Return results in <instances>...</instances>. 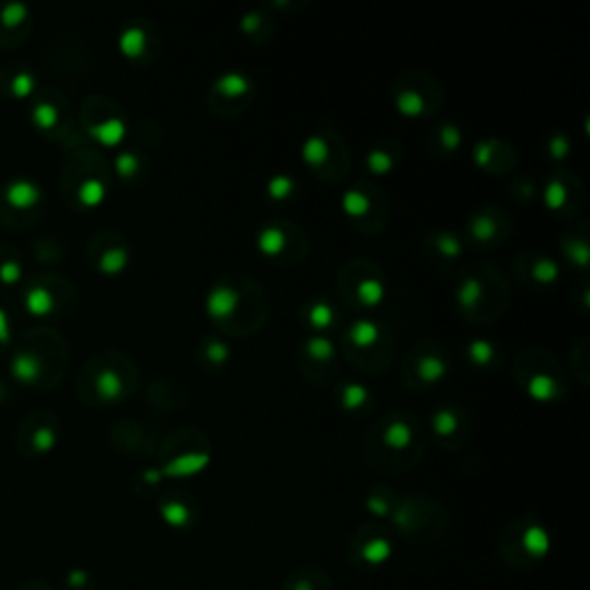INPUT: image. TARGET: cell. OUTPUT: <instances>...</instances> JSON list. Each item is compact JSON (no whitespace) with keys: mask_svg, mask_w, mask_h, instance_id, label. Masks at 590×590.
<instances>
[{"mask_svg":"<svg viewBox=\"0 0 590 590\" xmlns=\"http://www.w3.org/2000/svg\"><path fill=\"white\" fill-rule=\"evenodd\" d=\"M237 305H240V293L228 284V281H219V284L208 293L206 309L213 321H228L235 316Z\"/></svg>","mask_w":590,"mask_h":590,"instance_id":"6da1fadb","label":"cell"},{"mask_svg":"<svg viewBox=\"0 0 590 590\" xmlns=\"http://www.w3.org/2000/svg\"><path fill=\"white\" fill-rule=\"evenodd\" d=\"M381 337V330H378V325L374 321H367V319H360L350 325L348 330V341L353 343L355 348H369L374 346Z\"/></svg>","mask_w":590,"mask_h":590,"instance_id":"7a4b0ae2","label":"cell"},{"mask_svg":"<svg viewBox=\"0 0 590 590\" xmlns=\"http://www.w3.org/2000/svg\"><path fill=\"white\" fill-rule=\"evenodd\" d=\"M286 247V233L279 226H266L259 233V249L270 259L281 256V252Z\"/></svg>","mask_w":590,"mask_h":590,"instance_id":"3957f363","label":"cell"},{"mask_svg":"<svg viewBox=\"0 0 590 590\" xmlns=\"http://www.w3.org/2000/svg\"><path fill=\"white\" fill-rule=\"evenodd\" d=\"M249 90H252V85L242 74H226L219 78L215 85V93L222 95L224 100H237V97L249 95Z\"/></svg>","mask_w":590,"mask_h":590,"instance_id":"277c9868","label":"cell"},{"mask_svg":"<svg viewBox=\"0 0 590 590\" xmlns=\"http://www.w3.org/2000/svg\"><path fill=\"white\" fill-rule=\"evenodd\" d=\"M37 199H40V189L33 182L19 180L10 184V189H7V201L14 208H30L33 203H37Z\"/></svg>","mask_w":590,"mask_h":590,"instance_id":"5b68a950","label":"cell"},{"mask_svg":"<svg viewBox=\"0 0 590 590\" xmlns=\"http://www.w3.org/2000/svg\"><path fill=\"white\" fill-rule=\"evenodd\" d=\"M148 40H146V30L138 28V25H131L120 37V49L127 58H138L146 54Z\"/></svg>","mask_w":590,"mask_h":590,"instance_id":"8992f818","label":"cell"},{"mask_svg":"<svg viewBox=\"0 0 590 590\" xmlns=\"http://www.w3.org/2000/svg\"><path fill=\"white\" fill-rule=\"evenodd\" d=\"M385 445L390 450H406L413 440V429L406 422H392L390 427L385 429Z\"/></svg>","mask_w":590,"mask_h":590,"instance_id":"52a82bcc","label":"cell"},{"mask_svg":"<svg viewBox=\"0 0 590 590\" xmlns=\"http://www.w3.org/2000/svg\"><path fill=\"white\" fill-rule=\"evenodd\" d=\"M397 107L403 116H422L427 109V100L418 90H401L397 93Z\"/></svg>","mask_w":590,"mask_h":590,"instance_id":"ba28073f","label":"cell"},{"mask_svg":"<svg viewBox=\"0 0 590 590\" xmlns=\"http://www.w3.org/2000/svg\"><path fill=\"white\" fill-rule=\"evenodd\" d=\"M93 134L102 141L104 146H116L125 136V125H122L120 120H107L102 122V125L93 127Z\"/></svg>","mask_w":590,"mask_h":590,"instance_id":"9c48e42d","label":"cell"},{"mask_svg":"<svg viewBox=\"0 0 590 590\" xmlns=\"http://www.w3.org/2000/svg\"><path fill=\"white\" fill-rule=\"evenodd\" d=\"M286 590H328V579L321 577V572H302L288 581Z\"/></svg>","mask_w":590,"mask_h":590,"instance_id":"30bf717a","label":"cell"},{"mask_svg":"<svg viewBox=\"0 0 590 590\" xmlns=\"http://www.w3.org/2000/svg\"><path fill=\"white\" fill-rule=\"evenodd\" d=\"M14 376L23 383H33L40 376V362L33 355H19L12 365Z\"/></svg>","mask_w":590,"mask_h":590,"instance_id":"8fae6325","label":"cell"},{"mask_svg":"<svg viewBox=\"0 0 590 590\" xmlns=\"http://www.w3.org/2000/svg\"><path fill=\"white\" fill-rule=\"evenodd\" d=\"M418 374L425 383H436L440 376H445V362L440 358L434 355H427L420 360L418 365Z\"/></svg>","mask_w":590,"mask_h":590,"instance_id":"7c38bea8","label":"cell"},{"mask_svg":"<svg viewBox=\"0 0 590 590\" xmlns=\"http://www.w3.org/2000/svg\"><path fill=\"white\" fill-rule=\"evenodd\" d=\"M25 305H28V309L35 316H44L51 312V307H54V297H51L49 290L44 288H33L28 297H25Z\"/></svg>","mask_w":590,"mask_h":590,"instance_id":"4fadbf2b","label":"cell"},{"mask_svg":"<svg viewBox=\"0 0 590 590\" xmlns=\"http://www.w3.org/2000/svg\"><path fill=\"white\" fill-rule=\"evenodd\" d=\"M309 321L316 330H328L334 321V309L328 302H314L309 309Z\"/></svg>","mask_w":590,"mask_h":590,"instance_id":"5bb4252c","label":"cell"},{"mask_svg":"<svg viewBox=\"0 0 590 590\" xmlns=\"http://www.w3.org/2000/svg\"><path fill=\"white\" fill-rule=\"evenodd\" d=\"M97 390H100L104 399H116V397H120L122 383L113 372H104V374H100V378H97Z\"/></svg>","mask_w":590,"mask_h":590,"instance_id":"9a60e30c","label":"cell"},{"mask_svg":"<svg viewBox=\"0 0 590 590\" xmlns=\"http://www.w3.org/2000/svg\"><path fill=\"white\" fill-rule=\"evenodd\" d=\"M305 350H307V353H309L314 360H330V358L334 355L332 341L325 339V337H312L309 341H307Z\"/></svg>","mask_w":590,"mask_h":590,"instance_id":"2e32d148","label":"cell"},{"mask_svg":"<svg viewBox=\"0 0 590 590\" xmlns=\"http://www.w3.org/2000/svg\"><path fill=\"white\" fill-rule=\"evenodd\" d=\"M468 355L475 365H489V360L494 358V346H491L489 341H484V339H475L471 346H468Z\"/></svg>","mask_w":590,"mask_h":590,"instance_id":"e0dca14e","label":"cell"},{"mask_svg":"<svg viewBox=\"0 0 590 590\" xmlns=\"http://www.w3.org/2000/svg\"><path fill=\"white\" fill-rule=\"evenodd\" d=\"M125 263H127V254L122 252V249H111L107 252L102 256V270L104 272H109V275H116V272H120L122 268H125Z\"/></svg>","mask_w":590,"mask_h":590,"instance_id":"ac0fdd59","label":"cell"},{"mask_svg":"<svg viewBox=\"0 0 590 590\" xmlns=\"http://www.w3.org/2000/svg\"><path fill=\"white\" fill-rule=\"evenodd\" d=\"M162 512H164L166 521L173 524V526H184L187 524V519H189V509H187V505H182V503H164Z\"/></svg>","mask_w":590,"mask_h":590,"instance_id":"d6986e66","label":"cell"},{"mask_svg":"<svg viewBox=\"0 0 590 590\" xmlns=\"http://www.w3.org/2000/svg\"><path fill=\"white\" fill-rule=\"evenodd\" d=\"M78 196H81V201L85 206H97L100 201L104 199V187H102V182H97V180H88L81 184V189H78Z\"/></svg>","mask_w":590,"mask_h":590,"instance_id":"ffe728a7","label":"cell"},{"mask_svg":"<svg viewBox=\"0 0 590 590\" xmlns=\"http://www.w3.org/2000/svg\"><path fill=\"white\" fill-rule=\"evenodd\" d=\"M293 180L290 178H286V175H277L275 180H272L270 184H268V191H270V196L275 199V201H284V199H288L290 194H293Z\"/></svg>","mask_w":590,"mask_h":590,"instance_id":"44dd1931","label":"cell"},{"mask_svg":"<svg viewBox=\"0 0 590 590\" xmlns=\"http://www.w3.org/2000/svg\"><path fill=\"white\" fill-rule=\"evenodd\" d=\"M434 429L438 436H450L452 431L456 429V418L452 415L450 411H443L440 408L436 415H434Z\"/></svg>","mask_w":590,"mask_h":590,"instance_id":"7402d4cb","label":"cell"},{"mask_svg":"<svg viewBox=\"0 0 590 590\" xmlns=\"http://www.w3.org/2000/svg\"><path fill=\"white\" fill-rule=\"evenodd\" d=\"M367 401V390L362 385H346L343 392V406L346 408H360Z\"/></svg>","mask_w":590,"mask_h":590,"instance_id":"603a6c76","label":"cell"},{"mask_svg":"<svg viewBox=\"0 0 590 590\" xmlns=\"http://www.w3.org/2000/svg\"><path fill=\"white\" fill-rule=\"evenodd\" d=\"M56 120H58V113L51 104H40V107L35 109V122H37L40 127L51 129L56 125Z\"/></svg>","mask_w":590,"mask_h":590,"instance_id":"cb8c5ba5","label":"cell"},{"mask_svg":"<svg viewBox=\"0 0 590 590\" xmlns=\"http://www.w3.org/2000/svg\"><path fill=\"white\" fill-rule=\"evenodd\" d=\"M367 164L374 173H387L392 169V157L387 153H383V151H374L372 155L367 157Z\"/></svg>","mask_w":590,"mask_h":590,"instance_id":"d4e9b609","label":"cell"},{"mask_svg":"<svg viewBox=\"0 0 590 590\" xmlns=\"http://www.w3.org/2000/svg\"><path fill=\"white\" fill-rule=\"evenodd\" d=\"M206 358L210 360V362H215V365H222L224 360L228 358V348H226V343L222 341H208V346H206Z\"/></svg>","mask_w":590,"mask_h":590,"instance_id":"484cf974","label":"cell"},{"mask_svg":"<svg viewBox=\"0 0 590 590\" xmlns=\"http://www.w3.org/2000/svg\"><path fill=\"white\" fill-rule=\"evenodd\" d=\"M25 19V7L19 5V3H10V5H5L3 7V21L7 25H16V23H21Z\"/></svg>","mask_w":590,"mask_h":590,"instance_id":"4316f807","label":"cell"},{"mask_svg":"<svg viewBox=\"0 0 590 590\" xmlns=\"http://www.w3.org/2000/svg\"><path fill=\"white\" fill-rule=\"evenodd\" d=\"M33 443H35V447H37V450L47 452V450H51V447H54L56 436H54V431H51V429H40L37 434H35Z\"/></svg>","mask_w":590,"mask_h":590,"instance_id":"83f0119b","label":"cell"},{"mask_svg":"<svg viewBox=\"0 0 590 590\" xmlns=\"http://www.w3.org/2000/svg\"><path fill=\"white\" fill-rule=\"evenodd\" d=\"M12 88H14V95H19V97L30 95V90H33V76L30 74H19V76L14 78Z\"/></svg>","mask_w":590,"mask_h":590,"instance_id":"f1b7e54d","label":"cell"},{"mask_svg":"<svg viewBox=\"0 0 590 590\" xmlns=\"http://www.w3.org/2000/svg\"><path fill=\"white\" fill-rule=\"evenodd\" d=\"M19 266H16V263H12V261H7V263H3V266H0V279L5 281V284H14L16 279H19Z\"/></svg>","mask_w":590,"mask_h":590,"instance_id":"f546056e","label":"cell"},{"mask_svg":"<svg viewBox=\"0 0 590 590\" xmlns=\"http://www.w3.org/2000/svg\"><path fill=\"white\" fill-rule=\"evenodd\" d=\"M136 171V160L134 155H122L118 157V173L120 175H131Z\"/></svg>","mask_w":590,"mask_h":590,"instance_id":"4dcf8cb0","label":"cell"},{"mask_svg":"<svg viewBox=\"0 0 590 590\" xmlns=\"http://www.w3.org/2000/svg\"><path fill=\"white\" fill-rule=\"evenodd\" d=\"M16 590H51L49 584H44V581H37V579H33V581H23V584L16 588Z\"/></svg>","mask_w":590,"mask_h":590,"instance_id":"1f68e13d","label":"cell"},{"mask_svg":"<svg viewBox=\"0 0 590 590\" xmlns=\"http://www.w3.org/2000/svg\"><path fill=\"white\" fill-rule=\"evenodd\" d=\"M567 153V148H565V141H562L560 136H556L551 141V155L553 157H560V155H565Z\"/></svg>","mask_w":590,"mask_h":590,"instance_id":"d6a6232c","label":"cell"},{"mask_svg":"<svg viewBox=\"0 0 590 590\" xmlns=\"http://www.w3.org/2000/svg\"><path fill=\"white\" fill-rule=\"evenodd\" d=\"M10 339V328H7V319L3 309H0V341H7Z\"/></svg>","mask_w":590,"mask_h":590,"instance_id":"836d02e7","label":"cell"}]
</instances>
